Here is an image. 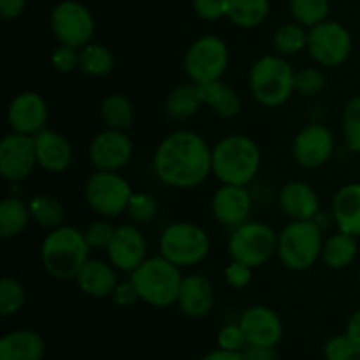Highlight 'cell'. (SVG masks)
Wrapping results in <instances>:
<instances>
[{
	"label": "cell",
	"mask_w": 360,
	"mask_h": 360,
	"mask_svg": "<svg viewBox=\"0 0 360 360\" xmlns=\"http://www.w3.org/2000/svg\"><path fill=\"white\" fill-rule=\"evenodd\" d=\"M153 172L169 188H197L213 174V148L193 130H176L158 143Z\"/></svg>",
	"instance_id": "1"
},
{
	"label": "cell",
	"mask_w": 360,
	"mask_h": 360,
	"mask_svg": "<svg viewBox=\"0 0 360 360\" xmlns=\"http://www.w3.org/2000/svg\"><path fill=\"white\" fill-rule=\"evenodd\" d=\"M90 245L84 238V231L72 225H60L48 231L41 243V264L46 273L60 281L76 278L83 264L90 259Z\"/></svg>",
	"instance_id": "2"
},
{
	"label": "cell",
	"mask_w": 360,
	"mask_h": 360,
	"mask_svg": "<svg viewBox=\"0 0 360 360\" xmlns=\"http://www.w3.org/2000/svg\"><path fill=\"white\" fill-rule=\"evenodd\" d=\"M262 164L260 148L245 134H229L213 146V176L221 185L248 186Z\"/></svg>",
	"instance_id": "3"
},
{
	"label": "cell",
	"mask_w": 360,
	"mask_h": 360,
	"mask_svg": "<svg viewBox=\"0 0 360 360\" xmlns=\"http://www.w3.org/2000/svg\"><path fill=\"white\" fill-rule=\"evenodd\" d=\"M295 72L285 56L264 55L248 70V90L264 108H281L295 94Z\"/></svg>",
	"instance_id": "4"
},
{
	"label": "cell",
	"mask_w": 360,
	"mask_h": 360,
	"mask_svg": "<svg viewBox=\"0 0 360 360\" xmlns=\"http://www.w3.org/2000/svg\"><path fill=\"white\" fill-rule=\"evenodd\" d=\"M183 278L181 267L162 255L148 257L134 273H130V281L136 287L141 302L153 308L176 306Z\"/></svg>",
	"instance_id": "5"
},
{
	"label": "cell",
	"mask_w": 360,
	"mask_h": 360,
	"mask_svg": "<svg viewBox=\"0 0 360 360\" xmlns=\"http://www.w3.org/2000/svg\"><path fill=\"white\" fill-rule=\"evenodd\" d=\"M322 246V227L315 220H290L278 232L276 255L287 269L301 273L319 262Z\"/></svg>",
	"instance_id": "6"
},
{
	"label": "cell",
	"mask_w": 360,
	"mask_h": 360,
	"mask_svg": "<svg viewBox=\"0 0 360 360\" xmlns=\"http://www.w3.org/2000/svg\"><path fill=\"white\" fill-rule=\"evenodd\" d=\"M158 250L162 257L186 269L207 259L211 252V238L200 225L192 221H174L160 234Z\"/></svg>",
	"instance_id": "7"
},
{
	"label": "cell",
	"mask_w": 360,
	"mask_h": 360,
	"mask_svg": "<svg viewBox=\"0 0 360 360\" xmlns=\"http://www.w3.org/2000/svg\"><path fill=\"white\" fill-rule=\"evenodd\" d=\"M227 248L232 260L257 269L276 255L278 232L264 221L248 220L232 229Z\"/></svg>",
	"instance_id": "8"
},
{
	"label": "cell",
	"mask_w": 360,
	"mask_h": 360,
	"mask_svg": "<svg viewBox=\"0 0 360 360\" xmlns=\"http://www.w3.org/2000/svg\"><path fill=\"white\" fill-rule=\"evenodd\" d=\"M227 42L213 34L195 39L183 56V70L192 83L206 84L224 77L229 69Z\"/></svg>",
	"instance_id": "9"
},
{
	"label": "cell",
	"mask_w": 360,
	"mask_h": 360,
	"mask_svg": "<svg viewBox=\"0 0 360 360\" xmlns=\"http://www.w3.org/2000/svg\"><path fill=\"white\" fill-rule=\"evenodd\" d=\"M134 190L118 171H95L84 183V200L102 218L127 213Z\"/></svg>",
	"instance_id": "10"
},
{
	"label": "cell",
	"mask_w": 360,
	"mask_h": 360,
	"mask_svg": "<svg viewBox=\"0 0 360 360\" xmlns=\"http://www.w3.org/2000/svg\"><path fill=\"white\" fill-rule=\"evenodd\" d=\"M313 62L320 67L343 65L348 62L354 51V39L350 30L343 23L334 20H326L315 27L308 28V48Z\"/></svg>",
	"instance_id": "11"
},
{
	"label": "cell",
	"mask_w": 360,
	"mask_h": 360,
	"mask_svg": "<svg viewBox=\"0 0 360 360\" xmlns=\"http://www.w3.org/2000/svg\"><path fill=\"white\" fill-rule=\"evenodd\" d=\"M49 27L56 41L63 46L81 49L94 42L95 18L84 4L77 0H62L49 16Z\"/></svg>",
	"instance_id": "12"
},
{
	"label": "cell",
	"mask_w": 360,
	"mask_h": 360,
	"mask_svg": "<svg viewBox=\"0 0 360 360\" xmlns=\"http://www.w3.org/2000/svg\"><path fill=\"white\" fill-rule=\"evenodd\" d=\"M336 137L323 123H308L292 141V157L302 169H320L333 158Z\"/></svg>",
	"instance_id": "13"
},
{
	"label": "cell",
	"mask_w": 360,
	"mask_h": 360,
	"mask_svg": "<svg viewBox=\"0 0 360 360\" xmlns=\"http://www.w3.org/2000/svg\"><path fill=\"white\" fill-rule=\"evenodd\" d=\"M39 167L34 136L11 130L0 141V174L9 183H21Z\"/></svg>",
	"instance_id": "14"
},
{
	"label": "cell",
	"mask_w": 360,
	"mask_h": 360,
	"mask_svg": "<svg viewBox=\"0 0 360 360\" xmlns=\"http://www.w3.org/2000/svg\"><path fill=\"white\" fill-rule=\"evenodd\" d=\"M134 155V143L123 130L105 129L91 139L88 158L95 171H122Z\"/></svg>",
	"instance_id": "15"
},
{
	"label": "cell",
	"mask_w": 360,
	"mask_h": 360,
	"mask_svg": "<svg viewBox=\"0 0 360 360\" xmlns=\"http://www.w3.org/2000/svg\"><path fill=\"white\" fill-rule=\"evenodd\" d=\"M105 255L120 273H134L148 259V243L139 225H118Z\"/></svg>",
	"instance_id": "16"
},
{
	"label": "cell",
	"mask_w": 360,
	"mask_h": 360,
	"mask_svg": "<svg viewBox=\"0 0 360 360\" xmlns=\"http://www.w3.org/2000/svg\"><path fill=\"white\" fill-rule=\"evenodd\" d=\"M49 108L39 91L25 90L11 98L7 105V123L11 130L25 136H37L46 129Z\"/></svg>",
	"instance_id": "17"
},
{
	"label": "cell",
	"mask_w": 360,
	"mask_h": 360,
	"mask_svg": "<svg viewBox=\"0 0 360 360\" xmlns=\"http://www.w3.org/2000/svg\"><path fill=\"white\" fill-rule=\"evenodd\" d=\"M239 326L248 345L276 348L283 340V322L274 309L257 304L245 309L239 316Z\"/></svg>",
	"instance_id": "18"
},
{
	"label": "cell",
	"mask_w": 360,
	"mask_h": 360,
	"mask_svg": "<svg viewBox=\"0 0 360 360\" xmlns=\"http://www.w3.org/2000/svg\"><path fill=\"white\" fill-rule=\"evenodd\" d=\"M253 199L243 185H220L211 197V213L220 225L234 229L250 220Z\"/></svg>",
	"instance_id": "19"
},
{
	"label": "cell",
	"mask_w": 360,
	"mask_h": 360,
	"mask_svg": "<svg viewBox=\"0 0 360 360\" xmlns=\"http://www.w3.org/2000/svg\"><path fill=\"white\" fill-rule=\"evenodd\" d=\"M176 306L186 319L199 320L210 315L214 306V288L210 278L200 273L183 278Z\"/></svg>",
	"instance_id": "20"
},
{
	"label": "cell",
	"mask_w": 360,
	"mask_h": 360,
	"mask_svg": "<svg viewBox=\"0 0 360 360\" xmlns=\"http://www.w3.org/2000/svg\"><path fill=\"white\" fill-rule=\"evenodd\" d=\"M39 167L51 174L65 172L72 165V144L63 134L44 129L34 136Z\"/></svg>",
	"instance_id": "21"
},
{
	"label": "cell",
	"mask_w": 360,
	"mask_h": 360,
	"mask_svg": "<svg viewBox=\"0 0 360 360\" xmlns=\"http://www.w3.org/2000/svg\"><path fill=\"white\" fill-rule=\"evenodd\" d=\"M281 211L290 220H315L320 213V199L309 183L292 179L278 193Z\"/></svg>",
	"instance_id": "22"
},
{
	"label": "cell",
	"mask_w": 360,
	"mask_h": 360,
	"mask_svg": "<svg viewBox=\"0 0 360 360\" xmlns=\"http://www.w3.org/2000/svg\"><path fill=\"white\" fill-rule=\"evenodd\" d=\"M74 281L84 295L95 299L111 297L112 290L120 283L118 269L109 260L88 259L76 274Z\"/></svg>",
	"instance_id": "23"
},
{
	"label": "cell",
	"mask_w": 360,
	"mask_h": 360,
	"mask_svg": "<svg viewBox=\"0 0 360 360\" xmlns=\"http://www.w3.org/2000/svg\"><path fill=\"white\" fill-rule=\"evenodd\" d=\"M330 217L338 231L360 238V183H348L334 193Z\"/></svg>",
	"instance_id": "24"
},
{
	"label": "cell",
	"mask_w": 360,
	"mask_h": 360,
	"mask_svg": "<svg viewBox=\"0 0 360 360\" xmlns=\"http://www.w3.org/2000/svg\"><path fill=\"white\" fill-rule=\"evenodd\" d=\"M44 354V340L32 329L11 330L0 340V360H42Z\"/></svg>",
	"instance_id": "25"
},
{
	"label": "cell",
	"mask_w": 360,
	"mask_h": 360,
	"mask_svg": "<svg viewBox=\"0 0 360 360\" xmlns=\"http://www.w3.org/2000/svg\"><path fill=\"white\" fill-rule=\"evenodd\" d=\"M199 86L204 105L211 108V111L220 116V118H234L241 112V97L225 81L218 79L213 81V83L199 84Z\"/></svg>",
	"instance_id": "26"
},
{
	"label": "cell",
	"mask_w": 360,
	"mask_h": 360,
	"mask_svg": "<svg viewBox=\"0 0 360 360\" xmlns=\"http://www.w3.org/2000/svg\"><path fill=\"white\" fill-rule=\"evenodd\" d=\"M202 105L204 102L202 97H200V86L197 83H192V81L172 88L164 102L165 112L172 120H178V122L193 118Z\"/></svg>",
	"instance_id": "27"
},
{
	"label": "cell",
	"mask_w": 360,
	"mask_h": 360,
	"mask_svg": "<svg viewBox=\"0 0 360 360\" xmlns=\"http://www.w3.org/2000/svg\"><path fill=\"white\" fill-rule=\"evenodd\" d=\"M357 238L352 234H347V232L338 231L323 239L320 260H322L329 269L340 271L350 266V264L357 259Z\"/></svg>",
	"instance_id": "28"
},
{
	"label": "cell",
	"mask_w": 360,
	"mask_h": 360,
	"mask_svg": "<svg viewBox=\"0 0 360 360\" xmlns=\"http://www.w3.org/2000/svg\"><path fill=\"white\" fill-rule=\"evenodd\" d=\"M32 221L30 207L20 197H6L0 202V236L2 239L18 238Z\"/></svg>",
	"instance_id": "29"
},
{
	"label": "cell",
	"mask_w": 360,
	"mask_h": 360,
	"mask_svg": "<svg viewBox=\"0 0 360 360\" xmlns=\"http://www.w3.org/2000/svg\"><path fill=\"white\" fill-rule=\"evenodd\" d=\"M98 116L105 129L127 132L134 123V105L125 95L109 94L101 101Z\"/></svg>",
	"instance_id": "30"
},
{
	"label": "cell",
	"mask_w": 360,
	"mask_h": 360,
	"mask_svg": "<svg viewBox=\"0 0 360 360\" xmlns=\"http://www.w3.org/2000/svg\"><path fill=\"white\" fill-rule=\"evenodd\" d=\"M269 0H227V20L239 28H257L267 20Z\"/></svg>",
	"instance_id": "31"
},
{
	"label": "cell",
	"mask_w": 360,
	"mask_h": 360,
	"mask_svg": "<svg viewBox=\"0 0 360 360\" xmlns=\"http://www.w3.org/2000/svg\"><path fill=\"white\" fill-rule=\"evenodd\" d=\"M32 221L46 231L60 227L65 221V207L56 197L49 193H37L28 200Z\"/></svg>",
	"instance_id": "32"
},
{
	"label": "cell",
	"mask_w": 360,
	"mask_h": 360,
	"mask_svg": "<svg viewBox=\"0 0 360 360\" xmlns=\"http://www.w3.org/2000/svg\"><path fill=\"white\" fill-rule=\"evenodd\" d=\"M115 69V53L104 44L90 42L79 49V67L83 74L90 77H104Z\"/></svg>",
	"instance_id": "33"
},
{
	"label": "cell",
	"mask_w": 360,
	"mask_h": 360,
	"mask_svg": "<svg viewBox=\"0 0 360 360\" xmlns=\"http://www.w3.org/2000/svg\"><path fill=\"white\" fill-rule=\"evenodd\" d=\"M273 46L274 51L285 58L299 55L308 48V28L299 25L297 21L281 25L274 30Z\"/></svg>",
	"instance_id": "34"
},
{
	"label": "cell",
	"mask_w": 360,
	"mask_h": 360,
	"mask_svg": "<svg viewBox=\"0 0 360 360\" xmlns=\"http://www.w3.org/2000/svg\"><path fill=\"white\" fill-rule=\"evenodd\" d=\"M288 11L294 21L302 27L311 28L329 20L330 4L329 0H288Z\"/></svg>",
	"instance_id": "35"
},
{
	"label": "cell",
	"mask_w": 360,
	"mask_h": 360,
	"mask_svg": "<svg viewBox=\"0 0 360 360\" xmlns=\"http://www.w3.org/2000/svg\"><path fill=\"white\" fill-rule=\"evenodd\" d=\"M27 302V290L23 283L14 276H4L0 281V315L14 316L23 309Z\"/></svg>",
	"instance_id": "36"
},
{
	"label": "cell",
	"mask_w": 360,
	"mask_h": 360,
	"mask_svg": "<svg viewBox=\"0 0 360 360\" xmlns=\"http://www.w3.org/2000/svg\"><path fill=\"white\" fill-rule=\"evenodd\" d=\"M127 217L139 227L150 225L158 217L157 199L146 192H134L130 197L129 207H127Z\"/></svg>",
	"instance_id": "37"
},
{
	"label": "cell",
	"mask_w": 360,
	"mask_h": 360,
	"mask_svg": "<svg viewBox=\"0 0 360 360\" xmlns=\"http://www.w3.org/2000/svg\"><path fill=\"white\" fill-rule=\"evenodd\" d=\"M343 137L352 153H360V95H355L345 104Z\"/></svg>",
	"instance_id": "38"
},
{
	"label": "cell",
	"mask_w": 360,
	"mask_h": 360,
	"mask_svg": "<svg viewBox=\"0 0 360 360\" xmlns=\"http://www.w3.org/2000/svg\"><path fill=\"white\" fill-rule=\"evenodd\" d=\"M326 74L320 67H304L295 72V94L311 98L326 90Z\"/></svg>",
	"instance_id": "39"
},
{
	"label": "cell",
	"mask_w": 360,
	"mask_h": 360,
	"mask_svg": "<svg viewBox=\"0 0 360 360\" xmlns=\"http://www.w3.org/2000/svg\"><path fill=\"white\" fill-rule=\"evenodd\" d=\"M115 231L116 227L109 221V218L98 217L97 220H94L84 229V238H86L91 250H104L105 252L112 236H115Z\"/></svg>",
	"instance_id": "40"
},
{
	"label": "cell",
	"mask_w": 360,
	"mask_h": 360,
	"mask_svg": "<svg viewBox=\"0 0 360 360\" xmlns=\"http://www.w3.org/2000/svg\"><path fill=\"white\" fill-rule=\"evenodd\" d=\"M323 357L326 360H350L359 357L355 352L354 345H352L350 338L347 334H336V336L329 338L323 345Z\"/></svg>",
	"instance_id": "41"
},
{
	"label": "cell",
	"mask_w": 360,
	"mask_h": 360,
	"mask_svg": "<svg viewBox=\"0 0 360 360\" xmlns=\"http://www.w3.org/2000/svg\"><path fill=\"white\" fill-rule=\"evenodd\" d=\"M217 345L218 348H224V350H231V352H243L246 343V336L243 333L241 326L238 323H227L220 329L217 336Z\"/></svg>",
	"instance_id": "42"
},
{
	"label": "cell",
	"mask_w": 360,
	"mask_h": 360,
	"mask_svg": "<svg viewBox=\"0 0 360 360\" xmlns=\"http://www.w3.org/2000/svg\"><path fill=\"white\" fill-rule=\"evenodd\" d=\"M51 65L56 72H74V70H77V67H79V49L60 44L58 48L53 49Z\"/></svg>",
	"instance_id": "43"
},
{
	"label": "cell",
	"mask_w": 360,
	"mask_h": 360,
	"mask_svg": "<svg viewBox=\"0 0 360 360\" xmlns=\"http://www.w3.org/2000/svg\"><path fill=\"white\" fill-rule=\"evenodd\" d=\"M224 278L229 287L234 288V290H243V288H246L252 283L253 267L238 262V260H232L224 269Z\"/></svg>",
	"instance_id": "44"
},
{
	"label": "cell",
	"mask_w": 360,
	"mask_h": 360,
	"mask_svg": "<svg viewBox=\"0 0 360 360\" xmlns=\"http://www.w3.org/2000/svg\"><path fill=\"white\" fill-rule=\"evenodd\" d=\"M192 7L204 21H218L227 16V0H193Z\"/></svg>",
	"instance_id": "45"
},
{
	"label": "cell",
	"mask_w": 360,
	"mask_h": 360,
	"mask_svg": "<svg viewBox=\"0 0 360 360\" xmlns=\"http://www.w3.org/2000/svg\"><path fill=\"white\" fill-rule=\"evenodd\" d=\"M111 302L115 306H118V308H132L136 302H139V294H137L136 287H134L132 281H120L118 285H116V288L112 290L111 294Z\"/></svg>",
	"instance_id": "46"
},
{
	"label": "cell",
	"mask_w": 360,
	"mask_h": 360,
	"mask_svg": "<svg viewBox=\"0 0 360 360\" xmlns=\"http://www.w3.org/2000/svg\"><path fill=\"white\" fill-rule=\"evenodd\" d=\"M27 9V0H0V16L6 21L18 20Z\"/></svg>",
	"instance_id": "47"
},
{
	"label": "cell",
	"mask_w": 360,
	"mask_h": 360,
	"mask_svg": "<svg viewBox=\"0 0 360 360\" xmlns=\"http://www.w3.org/2000/svg\"><path fill=\"white\" fill-rule=\"evenodd\" d=\"M245 360H276V348L259 347V345H246L243 350Z\"/></svg>",
	"instance_id": "48"
},
{
	"label": "cell",
	"mask_w": 360,
	"mask_h": 360,
	"mask_svg": "<svg viewBox=\"0 0 360 360\" xmlns=\"http://www.w3.org/2000/svg\"><path fill=\"white\" fill-rule=\"evenodd\" d=\"M345 334L350 338L352 345H354L355 352H357V355L360 357V308L357 311L352 313V316L348 319L347 327H345Z\"/></svg>",
	"instance_id": "49"
},
{
	"label": "cell",
	"mask_w": 360,
	"mask_h": 360,
	"mask_svg": "<svg viewBox=\"0 0 360 360\" xmlns=\"http://www.w3.org/2000/svg\"><path fill=\"white\" fill-rule=\"evenodd\" d=\"M200 360H245V359H243V352H231V350H224V348H217V350L204 355Z\"/></svg>",
	"instance_id": "50"
},
{
	"label": "cell",
	"mask_w": 360,
	"mask_h": 360,
	"mask_svg": "<svg viewBox=\"0 0 360 360\" xmlns=\"http://www.w3.org/2000/svg\"><path fill=\"white\" fill-rule=\"evenodd\" d=\"M357 276H359V281H360V264H359V271H357Z\"/></svg>",
	"instance_id": "51"
},
{
	"label": "cell",
	"mask_w": 360,
	"mask_h": 360,
	"mask_svg": "<svg viewBox=\"0 0 360 360\" xmlns=\"http://www.w3.org/2000/svg\"><path fill=\"white\" fill-rule=\"evenodd\" d=\"M350 360H360V357H354V359H350Z\"/></svg>",
	"instance_id": "52"
}]
</instances>
